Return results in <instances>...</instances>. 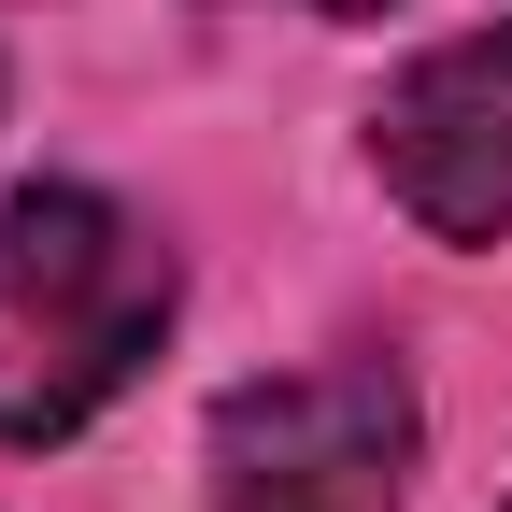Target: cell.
Listing matches in <instances>:
<instances>
[{
	"label": "cell",
	"mask_w": 512,
	"mask_h": 512,
	"mask_svg": "<svg viewBox=\"0 0 512 512\" xmlns=\"http://www.w3.org/2000/svg\"><path fill=\"white\" fill-rule=\"evenodd\" d=\"M171 328V256L86 185L0 200V441H72Z\"/></svg>",
	"instance_id": "6da1fadb"
},
{
	"label": "cell",
	"mask_w": 512,
	"mask_h": 512,
	"mask_svg": "<svg viewBox=\"0 0 512 512\" xmlns=\"http://www.w3.org/2000/svg\"><path fill=\"white\" fill-rule=\"evenodd\" d=\"M413 484V384L384 356L242 384L214 413V512H399Z\"/></svg>",
	"instance_id": "7a4b0ae2"
},
{
	"label": "cell",
	"mask_w": 512,
	"mask_h": 512,
	"mask_svg": "<svg viewBox=\"0 0 512 512\" xmlns=\"http://www.w3.org/2000/svg\"><path fill=\"white\" fill-rule=\"evenodd\" d=\"M370 157L427 242H498L512 228V29L413 57L370 114Z\"/></svg>",
	"instance_id": "3957f363"
},
{
	"label": "cell",
	"mask_w": 512,
	"mask_h": 512,
	"mask_svg": "<svg viewBox=\"0 0 512 512\" xmlns=\"http://www.w3.org/2000/svg\"><path fill=\"white\" fill-rule=\"evenodd\" d=\"M313 15H384V0H313Z\"/></svg>",
	"instance_id": "277c9868"
}]
</instances>
